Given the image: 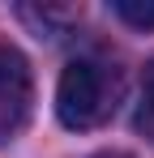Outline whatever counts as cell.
I'll list each match as a JSON object with an SVG mask.
<instances>
[{"label": "cell", "mask_w": 154, "mask_h": 158, "mask_svg": "<svg viewBox=\"0 0 154 158\" xmlns=\"http://www.w3.org/2000/svg\"><path fill=\"white\" fill-rule=\"evenodd\" d=\"M94 158H133V154H120V150H103V154H94Z\"/></svg>", "instance_id": "obj_5"}, {"label": "cell", "mask_w": 154, "mask_h": 158, "mask_svg": "<svg viewBox=\"0 0 154 158\" xmlns=\"http://www.w3.org/2000/svg\"><path fill=\"white\" fill-rule=\"evenodd\" d=\"M30 103H34V81H30L26 56L9 43H0V145L26 128Z\"/></svg>", "instance_id": "obj_2"}, {"label": "cell", "mask_w": 154, "mask_h": 158, "mask_svg": "<svg viewBox=\"0 0 154 158\" xmlns=\"http://www.w3.org/2000/svg\"><path fill=\"white\" fill-rule=\"evenodd\" d=\"M120 103V69L99 56H77L64 64L60 85H56V115L64 128H99L111 120Z\"/></svg>", "instance_id": "obj_1"}, {"label": "cell", "mask_w": 154, "mask_h": 158, "mask_svg": "<svg viewBox=\"0 0 154 158\" xmlns=\"http://www.w3.org/2000/svg\"><path fill=\"white\" fill-rule=\"evenodd\" d=\"M111 13L137 30H154V0H111Z\"/></svg>", "instance_id": "obj_4"}, {"label": "cell", "mask_w": 154, "mask_h": 158, "mask_svg": "<svg viewBox=\"0 0 154 158\" xmlns=\"http://www.w3.org/2000/svg\"><path fill=\"white\" fill-rule=\"evenodd\" d=\"M133 124H137V132L146 141H154V60H150V69H146V77H141V98H137Z\"/></svg>", "instance_id": "obj_3"}]
</instances>
